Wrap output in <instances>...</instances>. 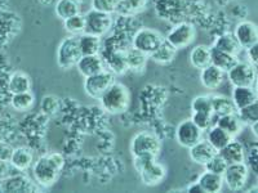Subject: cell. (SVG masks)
<instances>
[{"instance_id":"1","label":"cell","mask_w":258,"mask_h":193,"mask_svg":"<svg viewBox=\"0 0 258 193\" xmlns=\"http://www.w3.org/2000/svg\"><path fill=\"white\" fill-rule=\"evenodd\" d=\"M63 165L64 158L59 153H50V155L41 156L34 162V166H32L34 179L41 187H50L58 179Z\"/></svg>"},{"instance_id":"2","label":"cell","mask_w":258,"mask_h":193,"mask_svg":"<svg viewBox=\"0 0 258 193\" xmlns=\"http://www.w3.org/2000/svg\"><path fill=\"white\" fill-rule=\"evenodd\" d=\"M101 107L110 115H120L128 110L131 103V94L125 85L112 82L100 96Z\"/></svg>"},{"instance_id":"3","label":"cell","mask_w":258,"mask_h":193,"mask_svg":"<svg viewBox=\"0 0 258 193\" xmlns=\"http://www.w3.org/2000/svg\"><path fill=\"white\" fill-rule=\"evenodd\" d=\"M82 57L78 36L70 35L64 38L57 48V64L62 70H69L77 66Z\"/></svg>"},{"instance_id":"4","label":"cell","mask_w":258,"mask_h":193,"mask_svg":"<svg viewBox=\"0 0 258 193\" xmlns=\"http://www.w3.org/2000/svg\"><path fill=\"white\" fill-rule=\"evenodd\" d=\"M161 149V142L155 134L149 132L138 133L131 141V153L136 156L150 155L158 157Z\"/></svg>"},{"instance_id":"5","label":"cell","mask_w":258,"mask_h":193,"mask_svg":"<svg viewBox=\"0 0 258 193\" xmlns=\"http://www.w3.org/2000/svg\"><path fill=\"white\" fill-rule=\"evenodd\" d=\"M164 38L154 29H140L133 36L132 48L140 50L146 56H151L163 43Z\"/></svg>"},{"instance_id":"6","label":"cell","mask_w":258,"mask_h":193,"mask_svg":"<svg viewBox=\"0 0 258 193\" xmlns=\"http://www.w3.org/2000/svg\"><path fill=\"white\" fill-rule=\"evenodd\" d=\"M84 32L91 35L102 38L110 31L112 27V17L109 13L98 12L91 9L87 15H84Z\"/></svg>"},{"instance_id":"7","label":"cell","mask_w":258,"mask_h":193,"mask_svg":"<svg viewBox=\"0 0 258 193\" xmlns=\"http://www.w3.org/2000/svg\"><path fill=\"white\" fill-rule=\"evenodd\" d=\"M112 82H115V75L110 70L103 68L100 72L85 77L84 90L87 95L93 98V100H100L103 91L109 88Z\"/></svg>"},{"instance_id":"8","label":"cell","mask_w":258,"mask_h":193,"mask_svg":"<svg viewBox=\"0 0 258 193\" xmlns=\"http://www.w3.org/2000/svg\"><path fill=\"white\" fill-rule=\"evenodd\" d=\"M195 36H197V30L194 25L188 24V22H181L170 30L167 38L164 39L178 50L188 47L194 41Z\"/></svg>"},{"instance_id":"9","label":"cell","mask_w":258,"mask_h":193,"mask_svg":"<svg viewBox=\"0 0 258 193\" xmlns=\"http://www.w3.org/2000/svg\"><path fill=\"white\" fill-rule=\"evenodd\" d=\"M226 73L232 86H253L257 79L254 66L248 62L238 61V63Z\"/></svg>"},{"instance_id":"10","label":"cell","mask_w":258,"mask_h":193,"mask_svg":"<svg viewBox=\"0 0 258 193\" xmlns=\"http://www.w3.org/2000/svg\"><path fill=\"white\" fill-rule=\"evenodd\" d=\"M249 176V170L244 162L236 164H227V167L223 171V184H226L231 190H240L245 185Z\"/></svg>"},{"instance_id":"11","label":"cell","mask_w":258,"mask_h":193,"mask_svg":"<svg viewBox=\"0 0 258 193\" xmlns=\"http://www.w3.org/2000/svg\"><path fill=\"white\" fill-rule=\"evenodd\" d=\"M203 134L204 132L200 130L191 119L181 121L176 129V139L183 148H190L191 146L198 143L200 139H203Z\"/></svg>"},{"instance_id":"12","label":"cell","mask_w":258,"mask_h":193,"mask_svg":"<svg viewBox=\"0 0 258 193\" xmlns=\"http://www.w3.org/2000/svg\"><path fill=\"white\" fill-rule=\"evenodd\" d=\"M234 36L240 45L241 49L252 47L257 44L258 41V30L253 22L250 21H241L236 25L234 31Z\"/></svg>"},{"instance_id":"13","label":"cell","mask_w":258,"mask_h":193,"mask_svg":"<svg viewBox=\"0 0 258 193\" xmlns=\"http://www.w3.org/2000/svg\"><path fill=\"white\" fill-rule=\"evenodd\" d=\"M138 174L141 176V180L145 185L155 187L164 180L165 175H167V169L164 167V165L158 162L155 158V160L150 161L146 166L142 167L138 171Z\"/></svg>"},{"instance_id":"14","label":"cell","mask_w":258,"mask_h":193,"mask_svg":"<svg viewBox=\"0 0 258 193\" xmlns=\"http://www.w3.org/2000/svg\"><path fill=\"white\" fill-rule=\"evenodd\" d=\"M188 149V156H190L191 161H194L195 164L198 165H204L213 157L217 151L206 141V139H200L198 143H195L194 146H191Z\"/></svg>"},{"instance_id":"15","label":"cell","mask_w":258,"mask_h":193,"mask_svg":"<svg viewBox=\"0 0 258 193\" xmlns=\"http://www.w3.org/2000/svg\"><path fill=\"white\" fill-rule=\"evenodd\" d=\"M223 80H225V72L213 64H209L200 70V82L206 89L214 90V89L220 88Z\"/></svg>"},{"instance_id":"16","label":"cell","mask_w":258,"mask_h":193,"mask_svg":"<svg viewBox=\"0 0 258 193\" xmlns=\"http://www.w3.org/2000/svg\"><path fill=\"white\" fill-rule=\"evenodd\" d=\"M218 155L227 162V164H236V162H244L245 160V149L243 143H240L236 139H231L226 144L221 151H218Z\"/></svg>"},{"instance_id":"17","label":"cell","mask_w":258,"mask_h":193,"mask_svg":"<svg viewBox=\"0 0 258 193\" xmlns=\"http://www.w3.org/2000/svg\"><path fill=\"white\" fill-rule=\"evenodd\" d=\"M79 73L82 76L88 77L91 75L100 72L103 68V62L101 59V57L98 54H91V56H82L80 59L78 61L77 66Z\"/></svg>"},{"instance_id":"18","label":"cell","mask_w":258,"mask_h":193,"mask_svg":"<svg viewBox=\"0 0 258 193\" xmlns=\"http://www.w3.org/2000/svg\"><path fill=\"white\" fill-rule=\"evenodd\" d=\"M32 162H34V153H32L31 149L27 148V147L13 148L12 157L9 160L11 166L15 167L16 170H20V171H25L31 166Z\"/></svg>"},{"instance_id":"19","label":"cell","mask_w":258,"mask_h":193,"mask_svg":"<svg viewBox=\"0 0 258 193\" xmlns=\"http://www.w3.org/2000/svg\"><path fill=\"white\" fill-rule=\"evenodd\" d=\"M238 56L222 52V50H218L213 47L211 48V64L220 68L225 73L229 72L235 64L238 63Z\"/></svg>"},{"instance_id":"20","label":"cell","mask_w":258,"mask_h":193,"mask_svg":"<svg viewBox=\"0 0 258 193\" xmlns=\"http://www.w3.org/2000/svg\"><path fill=\"white\" fill-rule=\"evenodd\" d=\"M198 184L203 189V193H218L223 188V178L220 174H214L211 171H204L200 174L198 179Z\"/></svg>"},{"instance_id":"21","label":"cell","mask_w":258,"mask_h":193,"mask_svg":"<svg viewBox=\"0 0 258 193\" xmlns=\"http://www.w3.org/2000/svg\"><path fill=\"white\" fill-rule=\"evenodd\" d=\"M231 100L236 110L245 107L257 101V91L253 86H234Z\"/></svg>"},{"instance_id":"22","label":"cell","mask_w":258,"mask_h":193,"mask_svg":"<svg viewBox=\"0 0 258 193\" xmlns=\"http://www.w3.org/2000/svg\"><path fill=\"white\" fill-rule=\"evenodd\" d=\"M216 125L222 128L225 132L229 133L232 138L238 137L244 129V124L241 123L240 117L238 116L236 112L229 115H223V116H218Z\"/></svg>"},{"instance_id":"23","label":"cell","mask_w":258,"mask_h":193,"mask_svg":"<svg viewBox=\"0 0 258 193\" xmlns=\"http://www.w3.org/2000/svg\"><path fill=\"white\" fill-rule=\"evenodd\" d=\"M231 139H234V138H232L229 133L225 132L222 128L216 125V124H213V125L207 130L206 141L208 142L217 152L221 151V149H222L226 144L229 143Z\"/></svg>"},{"instance_id":"24","label":"cell","mask_w":258,"mask_h":193,"mask_svg":"<svg viewBox=\"0 0 258 193\" xmlns=\"http://www.w3.org/2000/svg\"><path fill=\"white\" fill-rule=\"evenodd\" d=\"M124 57H125L128 71H135V72H140V71L144 70L146 67L147 59H149V56L135 49V48L124 50Z\"/></svg>"},{"instance_id":"25","label":"cell","mask_w":258,"mask_h":193,"mask_svg":"<svg viewBox=\"0 0 258 193\" xmlns=\"http://www.w3.org/2000/svg\"><path fill=\"white\" fill-rule=\"evenodd\" d=\"M190 63L194 68L202 70L211 64V47L197 45L190 53Z\"/></svg>"},{"instance_id":"26","label":"cell","mask_w":258,"mask_h":193,"mask_svg":"<svg viewBox=\"0 0 258 193\" xmlns=\"http://www.w3.org/2000/svg\"><path fill=\"white\" fill-rule=\"evenodd\" d=\"M8 89L12 94L24 93L31 89V79L29 75L21 71H16L11 75L8 80Z\"/></svg>"},{"instance_id":"27","label":"cell","mask_w":258,"mask_h":193,"mask_svg":"<svg viewBox=\"0 0 258 193\" xmlns=\"http://www.w3.org/2000/svg\"><path fill=\"white\" fill-rule=\"evenodd\" d=\"M212 101V112L216 116H223V115H229L236 112L234 102L230 96L226 95H211Z\"/></svg>"},{"instance_id":"28","label":"cell","mask_w":258,"mask_h":193,"mask_svg":"<svg viewBox=\"0 0 258 193\" xmlns=\"http://www.w3.org/2000/svg\"><path fill=\"white\" fill-rule=\"evenodd\" d=\"M79 48L82 56H91V54H98L101 47V38L91 35V34H80L78 35Z\"/></svg>"},{"instance_id":"29","label":"cell","mask_w":258,"mask_h":193,"mask_svg":"<svg viewBox=\"0 0 258 193\" xmlns=\"http://www.w3.org/2000/svg\"><path fill=\"white\" fill-rule=\"evenodd\" d=\"M54 12L59 20L64 21L80 13V4L78 0H56Z\"/></svg>"},{"instance_id":"30","label":"cell","mask_w":258,"mask_h":193,"mask_svg":"<svg viewBox=\"0 0 258 193\" xmlns=\"http://www.w3.org/2000/svg\"><path fill=\"white\" fill-rule=\"evenodd\" d=\"M213 48L218 50H222V52L230 53V54H234V56H238V53L240 52V45L238 44V41L235 39L234 34H230V32H226L222 35L218 36L213 43Z\"/></svg>"},{"instance_id":"31","label":"cell","mask_w":258,"mask_h":193,"mask_svg":"<svg viewBox=\"0 0 258 193\" xmlns=\"http://www.w3.org/2000/svg\"><path fill=\"white\" fill-rule=\"evenodd\" d=\"M177 54V49L173 47V45H170L167 40H163L160 45H159L158 49L149 57L153 61H155L156 63L160 64H168L170 62L173 61L174 57Z\"/></svg>"},{"instance_id":"32","label":"cell","mask_w":258,"mask_h":193,"mask_svg":"<svg viewBox=\"0 0 258 193\" xmlns=\"http://www.w3.org/2000/svg\"><path fill=\"white\" fill-rule=\"evenodd\" d=\"M34 103H35V98H34V94L31 93V90L12 94V98H11V105L18 112L29 111L34 106Z\"/></svg>"},{"instance_id":"33","label":"cell","mask_w":258,"mask_h":193,"mask_svg":"<svg viewBox=\"0 0 258 193\" xmlns=\"http://www.w3.org/2000/svg\"><path fill=\"white\" fill-rule=\"evenodd\" d=\"M147 6V0H116V12L121 15H136L142 12Z\"/></svg>"},{"instance_id":"34","label":"cell","mask_w":258,"mask_h":193,"mask_svg":"<svg viewBox=\"0 0 258 193\" xmlns=\"http://www.w3.org/2000/svg\"><path fill=\"white\" fill-rule=\"evenodd\" d=\"M236 114L240 117L241 123L244 124V126L253 125V124L258 123V103L257 101L250 105L245 106V107H241V109L236 110Z\"/></svg>"},{"instance_id":"35","label":"cell","mask_w":258,"mask_h":193,"mask_svg":"<svg viewBox=\"0 0 258 193\" xmlns=\"http://www.w3.org/2000/svg\"><path fill=\"white\" fill-rule=\"evenodd\" d=\"M107 70L111 71L112 73H116V75H123L124 72L128 71V67H126V62L125 57H124V50H120V52L112 53L111 57L107 59Z\"/></svg>"},{"instance_id":"36","label":"cell","mask_w":258,"mask_h":193,"mask_svg":"<svg viewBox=\"0 0 258 193\" xmlns=\"http://www.w3.org/2000/svg\"><path fill=\"white\" fill-rule=\"evenodd\" d=\"M84 16L82 13L73 16V17L68 18L63 21V27L64 30L70 34V35L78 36L84 32Z\"/></svg>"},{"instance_id":"37","label":"cell","mask_w":258,"mask_h":193,"mask_svg":"<svg viewBox=\"0 0 258 193\" xmlns=\"http://www.w3.org/2000/svg\"><path fill=\"white\" fill-rule=\"evenodd\" d=\"M191 120L200 130L206 132L214 124V115L212 112H192Z\"/></svg>"},{"instance_id":"38","label":"cell","mask_w":258,"mask_h":193,"mask_svg":"<svg viewBox=\"0 0 258 193\" xmlns=\"http://www.w3.org/2000/svg\"><path fill=\"white\" fill-rule=\"evenodd\" d=\"M191 110H192V112H212L211 95L195 96L191 102Z\"/></svg>"},{"instance_id":"39","label":"cell","mask_w":258,"mask_h":193,"mask_svg":"<svg viewBox=\"0 0 258 193\" xmlns=\"http://www.w3.org/2000/svg\"><path fill=\"white\" fill-rule=\"evenodd\" d=\"M204 167H206L207 171H211V173L220 174V175H222L223 171H225L226 167H227V162H226V161L223 160V158L221 157L217 152L216 155L213 156V157L211 158V160L208 161V162H207L206 165H204Z\"/></svg>"},{"instance_id":"40","label":"cell","mask_w":258,"mask_h":193,"mask_svg":"<svg viewBox=\"0 0 258 193\" xmlns=\"http://www.w3.org/2000/svg\"><path fill=\"white\" fill-rule=\"evenodd\" d=\"M59 107V101L56 95H45L40 102L41 112L45 115H54Z\"/></svg>"},{"instance_id":"41","label":"cell","mask_w":258,"mask_h":193,"mask_svg":"<svg viewBox=\"0 0 258 193\" xmlns=\"http://www.w3.org/2000/svg\"><path fill=\"white\" fill-rule=\"evenodd\" d=\"M92 9L103 13H112L116 12V0H92L91 2Z\"/></svg>"},{"instance_id":"42","label":"cell","mask_w":258,"mask_h":193,"mask_svg":"<svg viewBox=\"0 0 258 193\" xmlns=\"http://www.w3.org/2000/svg\"><path fill=\"white\" fill-rule=\"evenodd\" d=\"M13 153V147L6 142H0V161L9 162Z\"/></svg>"},{"instance_id":"43","label":"cell","mask_w":258,"mask_h":193,"mask_svg":"<svg viewBox=\"0 0 258 193\" xmlns=\"http://www.w3.org/2000/svg\"><path fill=\"white\" fill-rule=\"evenodd\" d=\"M246 57H248V59H249L250 64H253V66H257V62H258V47L257 44L252 45V47L246 48Z\"/></svg>"},{"instance_id":"44","label":"cell","mask_w":258,"mask_h":193,"mask_svg":"<svg viewBox=\"0 0 258 193\" xmlns=\"http://www.w3.org/2000/svg\"><path fill=\"white\" fill-rule=\"evenodd\" d=\"M9 167L11 164L9 162H4V161H0V181L6 180L9 176Z\"/></svg>"},{"instance_id":"45","label":"cell","mask_w":258,"mask_h":193,"mask_svg":"<svg viewBox=\"0 0 258 193\" xmlns=\"http://www.w3.org/2000/svg\"><path fill=\"white\" fill-rule=\"evenodd\" d=\"M186 192H188V193H203V189L200 188V185L198 184V181H195V183H192V184L188 185L187 189H186Z\"/></svg>"},{"instance_id":"46","label":"cell","mask_w":258,"mask_h":193,"mask_svg":"<svg viewBox=\"0 0 258 193\" xmlns=\"http://www.w3.org/2000/svg\"><path fill=\"white\" fill-rule=\"evenodd\" d=\"M39 2H40L41 4H44V6H49V4L54 3L56 0H39Z\"/></svg>"}]
</instances>
